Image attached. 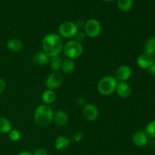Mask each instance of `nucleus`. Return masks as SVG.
<instances>
[{
	"label": "nucleus",
	"mask_w": 155,
	"mask_h": 155,
	"mask_svg": "<svg viewBox=\"0 0 155 155\" xmlns=\"http://www.w3.org/2000/svg\"><path fill=\"white\" fill-rule=\"evenodd\" d=\"M5 88H6L5 81L4 79H2L0 78V94H1V93H2L3 91L5 90Z\"/></svg>",
	"instance_id": "bb28decb"
},
{
	"label": "nucleus",
	"mask_w": 155,
	"mask_h": 155,
	"mask_svg": "<svg viewBox=\"0 0 155 155\" xmlns=\"http://www.w3.org/2000/svg\"><path fill=\"white\" fill-rule=\"evenodd\" d=\"M154 62H155V54H154Z\"/></svg>",
	"instance_id": "7c9ffc66"
},
{
	"label": "nucleus",
	"mask_w": 155,
	"mask_h": 155,
	"mask_svg": "<svg viewBox=\"0 0 155 155\" xmlns=\"http://www.w3.org/2000/svg\"><path fill=\"white\" fill-rule=\"evenodd\" d=\"M62 59L60 56H51L49 58V63L51 65V68L54 71H58L61 68Z\"/></svg>",
	"instance_id": "a211bd4d"
},
{
	"label": "nucleus",
	"mask_w": 155,
	"mask_h": 155,
	"mask_svg": "<svg viewBox=\"0 0 155 155\" xmlns=\"http://www.w3.org/2000/svg\"><path fill=\"white\" fill-rule=\"evenodd\" d=\"M78 32V27L71 21H65L62 23L58 28V33L61 37L71 38L76 36Z\"/></svg>",
	"instance_id": "39448f33"
},
{
	"label": "nucleus",
	"mask_w": 155,
	"mask_h": 155,
	"mask_svg": "<svg viewBox=\"0 0 155 155\" xmlns=\"http://www.w3.org/2000/svg\"><path fill=\"white\" fill-rule=\"evenodd\" d=\"M42 99L45 104H51L56 100V94L52 90H46L42 93Z\"/></svg>",
	"instance_id": "dca6fc26"
},
{
	"label": "nucleus",
	"mask_w": 155,
	"mask_h": 155,
	"mask_svg": "<svg viewBox=\"0 0 155 155\" xmlns=\"http://www.w3.org/2000/svg\"><path fill=\"white\" fill-rule=\"evenodd\" d=\"M54 119V113L51 107L46 104L38 106L34 112L35 123L39 127H45L50 125Z\"/></svg>",
	"instance_id": "f03ea898"
},
{
	"label": "nucleus",
	"mask_w": 155,
	"mask_h": 155,
	"mask_svg": "<svg viewBox=\"0 0 155 155\" xmlns=\"http://www.w3.org/2000/svg\"><path fill=\"white\" fill-rule=\"evenodd\" d=\"M74 68H75V63L72 59H68L62 62L61 69L64 72L71 73L72 71H74Z\"/></svg>",
	"instance_id": "4be33fe9"
},
{
	"label": "nucleus",
	"mask_w": 155,
	"mask_h": 155,
	"mask_svg": "<svg viewBox=\"0 0 155 155\" xmlns=\"http://www.w3.org/2000/svg\"><path fill=\"white\" fill-rule=\"evenodd\" d=\"M132 74V70L127 65H121L117 68L115 73V78L119 81H126L128 80Z\"/></svg>",
	"instance_id": "9b49d317"
},
{
	"label": "nucleus",
	"mask_w": 155,
	"mask_h": 155,
	"mask_svg": "<svg viewBox=\"0 0 155 155\" xmlns=\"http://www.w3.org/2000/svg\"><path fill=\"white\" fill-rule=\"evenodd\" d=\"M18 155H33V154H32V153H30V152L23 151V152H21L20 153H18Z\"/></svg>",
	"instance_id": "c85d7f7f"
},
{
	"label": "nucleus",
	"mask_w": 155,
	"mask_h": 155,
	"mask_svg": "<svg viewBox=\"0 0 155 155\" xmlns=\"http://www.w3.org/2000/svg\"><path fill=\"white\" fill-rule=\"evenodd\" d=\"M83 115L89 122H93L98 118V110L97 109L96 106L92 103L86 105L83 109Z\"/></svg>",
	"instance_id": "9d476101"
},
{
	"label": "nucleus",
	"mask_w": 155,
	"mask_h": 155,
	"mask_svg": "<svg viewBox=\"0 0 155 155\" xmlns=\"http://www.w3.org/2000/svg\"><path fill=\"white\" fill-rule=\"evenodd\" d=\"M7 47L11 51L18 53V52L21 51V50L23 49V43L20 40L14 38V39H10L8 40Z\"/></svg>",
	"instance_id": "2eb2a0df"
},
{
	"label": "nucleus",
	"mask_w": 155,
	"mask_h": 155,
	"mask_svg": "<svg viewBox=\"0 0 155 155\" xmlns=\"http://www.w3.org/2000/svg\"><path fill=\"white\" fill-rule=\"evenodd\" d=\"M21 132H19L17 129H12V130L9 132V138H10L11 141H18L21 139Z\"/></svg>",
	"instance_id": "b1692460"
},
{
	"label": "nucleus",
	"mask_w": 155,
	"mask_h": 155,
	"mask_svg": "<svg viewBox=\"0 0 155 155\" xmlns=\"http://www.w3.org/2000/svg\"><path fill=\"white\" fill-rule=\"evenodd\" d=\"M148 73H149L151 75H153V76L155 75V62L152 65H151V66L148 68Z\"/></svg>",
	"instance_id": "cd10ccee"
},
{
	"label": "nucleus",
	"mask_w": 155,
	"mask_h": 155,
	"mask_svg": "<svg viewBox=\"0 0 155 155\" xmlns=\"http://www.w3.org/2000/svg\"><path fill=\"white\" fill-rule=\"evenodd\" d=\"M34 155H48V152L45 149L39 148L35 150Z\"/></svg>",
	"instance_id": "a878e982"
},
{
	"label": "nucleus",
	"mask_w": 155,
	"mask_h": 155,
	"mask_svg": "<svg viewBox=\"0 0 155 155\" xmlns=\"http://www.w3.org/2000/svg\"><path fill=\"white\" fill-rule=\"evenodd\" d=\"M12 130V123L8 119L0 117V132L1 133H9Z\"/></svg>",
	"instance_id": "412c9836"
},
{
	"label": "nucleus",
	"mask_w": 155,
	"mask_h": 155,
	"mask_svg": "<svg viewBox=\"0 0 155 155\" xmlns=\"http://www.w3.org/2000/svg\"><path fill=\"white\" fill-rule=\"evenodd\" d=\"M104 1L107 2H113V1H114V0H104Z\"/></svg>",
	"instance_id": "c756f323"
},
{
	"label": "nucleus",
	"mask_w": 155,
	"mask_h": 155,
	"mask_svg": "<svg viewBox=\"0 0 155 155\" xmlns=\"http://www.w3.org/2000/svg\"><path fill=\"white\" fill-rule=\"evenodd\" d=\"M117 7L124 12H128L133 7V0H117Z\"/></svg>",
	"instance_id": "f3484780"
},
{
	"label": "nucleus",
	"mask_w": 155,
	"mask_h": 155,
	"mask_svg": "<svg viewBox=\"0 0 155 155\" xmlns=\"http://www.w3.org/2000/svg\"><path fill=\"white\" fill-rule=\"evenodd\" d=\"M64 45V43L61 36L54 33L45 35L42 42L43 52L49 57L58 56L63 51Z\"/></svg>",
	"instance_id": "f257e3e1"
},
{
	"label": "nucleus",
	"mask_w": 155,
	"mask_h": 155,
	"mask_svg": "<svg viewBox=\"0 0 155 155\" xmlns=\"http://www.w3.org/2000/svg\"><path fill=\"white\" fill-rule=\"evenodd\" d=\"M70 144V139L65 136H59L55 140V148L58 150H64Z\"/></svg>",
	"instance_id": "aec40b11"
},
{
	"label": "nucleus",
	"mask_w": 155,
	"mask_h": 155,
	"mask_svg": "<svg viewBox=\"0 0 155 155\" xmlns=\"http://www.w3.org/2000/svg\"><path fill=\"white\" fill-rule=\"evenodd\" d=\"M64 81L62 74L58 71H54L48 76L45 80V85L49 90H54L58 88Z\"/></svg>",
	"instance_id": "0eeeda50"
},
{
	"label": "nucleus",
	"mask_w": 155,
	"mask_h": 155,
	"mask_svg": "<svg viewBox=\"0 0 155 155\" xmlns=\"http://www.w3.org/2000/svg\"><path fill=\"white\" fill-rule=\"evenodd\" d=\"M116 91L118 95L122 98H127L131 94V88L126 81H120L117 85Z\"/></svg>",
	"instance_id": "f8f14e48"
},
{
	"label": "nucleus",
	"mask_w": 155,
	"mask_h": 155,
	"mask_svg": "<svg viewBox=\"0 0 155 155\" xmlns=\"http://www.w3.org/2000/svg\"><path fill=\"white\" fill-rule=\"evenodd\" d=\"M56 124L59 126H64L68 122V115L67 112L63 110H58L54 114V119Z\"/></svg>",
	"instance_id": "ddd939ff"
},
{
	"label": "nucleus",
	"mask_w": 155,
	"mask_h": 155,
	"mask_svg": "<svg viewBox=\"0 0 155 155\" xmlns=\"http://www.w3.org/2000/svg\"><path fill=\"white\" fill-rule=\"evenodd\" d=\"M117 81L112 76H105L98 83V90L102 95H110L116 91Z\"/></svg>",
	"instance_id": "20e7f679"
},
{
	"label": "nucleus",
	"mask_w": 155,
	"mask_h": 155,
	"mask_svg": "<svg viewBox=\"0 0 155 155\" xmlns=\"http://www.w3.org/2000/svg\"><path fill=\"white\" fill-rule=\"evenodd\" d=\"M49 56L43 51L38 52L33 56V60L38 65H45L49 62Z\"/></svg>",
	"instance_id": "4468645a"
},
{
	"label": "nucleus",
	"mask_w": 155,
	"mask_h": 155,
	"mask_svg": "<svg viewBox=\"0 0 155 155\" xmlns=\"http://www.w3.org/2000/svg\"><path fill=\"white\" fill-rule=\"evenodd\" d=\"M83 138V132H75V133H74V135H73L72 140L74 141H76V142H77V141H81L82 138Z\"/></svg>",
	"instance_id": "393cba45"
},
{
	"label": "nucleus",
	"mask_w": 155,
	"mask_h": 155,
	"mask_svg": "<svg viewBox=\"0 0 155 155\" xmlns=\"http://www.w3.org/2000/svg\"><path fill=\"white\" fill-rule=\"evenodd\" d=\"M145 53L151 56L155 54V36H151L146 41L145 44Z\"/></svg>",
	"instance_id": "6ab92c4d"
},
{
	"label": "nucleus",
	"mask_w": 155,
	"mask_h": 155,
	"mask_svg": "<svg viewBox=\"0 0 155 155\" xmlns=\"http://www.w3.org/2000/svg\"><path fill=\"white\" fill-rule=\"evenodd\" d=\"M63 52L68 59H77L83 53V47L81 43L77 40H73L68 41L64 45Z\"/></svg>",
	"instance_id": "7ed1b4c3"
},
{
	"label": "nucleus",
	"mask_w": 155,
	"mask_h": 155,
	"mask_svg": "<svg viewBox=\"0 0 155 155\" xmlns=\"http://www.w3.org/2000/svg\"><path fill=\"white\" fill-rule=\"evenodd\" d=\"M132 140H133V142L135 145L139 147H142L148 144V136L145 131L139 130L133 135Z\"/></svg>",
	"instance_id": "6e6552de"
},
{
	"label": "nucleus",
	"mask_w": 155,
	"mask_h": 155,
	"mask_svg": "<svg viewBox=\"0 0 155 155\" xmlns=\"http://www.w3.org/2000/svg\"><path fill=\"white\" fill-rule=\"evenodd\" d=\"M85 32L91 38L97 37L101 32V25L96 19H90L85 24Z\"/></svg>",
	"instance_id": "423d86ee"
},
{
	"label": "nucleus",
	"mask_w": 155,
	"mask_h": 155,
	"mask_svg": "<svg viewBox=\"0 0 155 155\" xmlns=\"http://www.w3.org/2000/svg\"><path fill=\"white\" fill-rule=\"evenodd\" d=\"M154 62V59L153 56L148 55L147 53L141 54L140 56H138L137 60H136L138 66L142 69H148Z\"/></svg>",
	"instance_id": "1a4fd4ad"
},
{
	"label": "nucleus",
	"mask_w": 155,
	"mask_h": 155,
	"mask_svg": "<svg viewBox=\"0 0 155 155\" xmlns=\"http://www.w3.org/2000/svg\"><path fill=\"white\" fill-rule=\"evenodd\" d=\"M145 132L148 137L155 138V120L150 122L145 127Z\"/></svg>",
	"instance_id": "5701e85b"
}]
</instances>
